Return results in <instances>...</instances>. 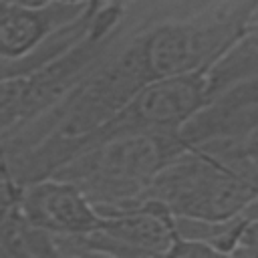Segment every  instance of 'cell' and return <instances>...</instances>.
Listing matches in <instances>:
<instances>
[{
	"label": "cell",
	"mask_w": 258,
	"mask_h": 258,
	"mask_svg": "<svg viewBox=\"0 0 258 258\" xmlns=\"http://www.w3.org/2000/svg\"><path fill=\"white\" fill-rule=\"evenodd\" d=\"M137 200H153L181 220L222 224L250 212L258 202V175L244 155L189 145Z\"/></svg>",
	"instance_id": "obj_1"
},
{
	"label": "cell",
	"mask_w": 258,
	"mask_h": 258,
	"mask_svg": "<svg viewBox=\"0 0 258 258\" xmlns=\"http://www.w3.org/2000/svg\"><path fill=\"white\" fill-rule=\"evenodd\" d=\"M187 147L181 133H121L79 149L50 175L77 185L95 206H121Z\"/></svg>",
	"instance_id": "obj_2"
},
{
	"label": "cell",
	"mask_w": 258,
	"mask_h": 258,
	"mask_svg": "<svg viewBox=\"0 0 258 258\" xmlns=\"http://www.w3.org/2000/svg\"><path fill=\"white\" fill-rule=\"evenodd\" d=\"M210 103L206 71L163 77L141 87L117 113L67 147V159L79 149L121 133H181Z\"/></svg>",
	"instance_id": "obj_3"
},
{
	"label": "cell",
	"mask_w": 258,
	"mask_h": 258,
	"mask_svg": "<svg viewBox=\"0 0 258 258\" xmlns=\"http://www.w3.org/2000/svg\"><path fill=\"white\" fill-rule=\"evenodd\" d=\"M22 214L54 238L83 236L105 226L107 216L71 181L46 175L18 187Z\"/></svg>",
	"instance_id": "obj_4"
},
{
	"label": "cell",
	"mask_w": 258,
	"mask_h": 258,
	"mask_svg": "<svg viewBox=\"0 0 258 258\" xmlns=\"http://www.w3.org/2000/svg\"><path fill=\"white\" fill-rule=\"evenodd\" d=\"M89 2L44 0L40 4H26L0 0V56L22 58L30 54L56 30L79 18Z\"/></svg>",
	"instance_id": "obj_5"
},
{
	"label": "cell",
	"mask_w": 258,
	"mask_h": 258,
	"mask_svg": "<svg viewBox=\"0 0 258 258\" xmlns=\"http://www.w3.org/2000/svg\"><path fill=\"white\" fill-rule=\"evenodd\" d=\"M18 198V194H16ZM16 198L0 206V258L8 256H60L54 236L34 226L20 210Z\"/></svg>",
	"instance_id": "obj_6"
},
{
	"label": "cell",
	"mask_w": 258,
	"mask_h": 258,
	"mask_svg": "<svg viewBox=\"0 0 258 258\" xmlns=\"http://www.w3.org/2000/svg\"><path fill=\"white\" fill-rule=\"evenodd\" d=\"M230 256H258V214H246Z\"/></svg>",
	"instance_id": "obj_7"
},
{
	"label": "cell",
	"mask_w": 258,
	"mask_h": 258,
	"mask_svg": "<svg viewBox=\"0 0 258 258\" xmlns=\"http://www.w3.org/2000/svg\"><path fill=\"white\" fill-rule=\"evenodd\" d=\"M60 2H69V4H85L89 0H60Z\"/></svg>",
	"instance_id": "obj_8"
}]
</instances>
